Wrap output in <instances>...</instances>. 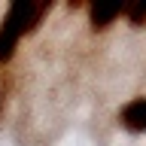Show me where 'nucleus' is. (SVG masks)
I'll return each mask as SVG.
<instances>
[{
    "instance_id": "obj_2",
    "label": "nucleus",
    "mask_w": 146,
    "mask_h": 146,
    "mask_svg": "<svg viewBox=\"0 0 146 146\" xmlns=\"http://www.w3.org/2000/svg\"><path fill=\"white\" fill-rule=\"evenodd\" d=\"M119 122L128 131H146V98H134L131 104H125L119 113Z\"/></svg>"
},
{
    "instance_id": "obj_1",
    "label": "nucleus",
    "mask_w": 146,
    "mask_h": 146,
    "mask_svg": "<svg viewBox=\"0 0 146 146\" xmlns=\"http://www.w3.org/2000/svg\"><path fill=\"white\" fill-rule=\"evenodd\" d=\"M40 15H43V6H36V3H12L3 12V18H0V64H6L12 58L18 40L40 21Z\"/></svg>"
},
{
    "instance_id": "obj_3",
    "label": "nucleus",
    "mask_w": 146,
    "mask_h": 146,
    "mask_svg": "<svg viewBox=\"0 0 146 146\" xmlns=\"http://www.w3.org/2000/svg\"><path fill=\"white\" fill-rule=\"evenodd\" d=\"M125 15V9L122 6H91V25L94 27H110L116 18H122Z\"/></svg>"
}]
</instances>
